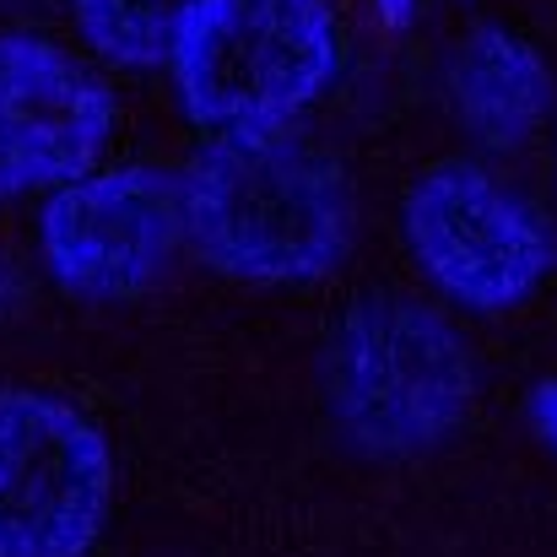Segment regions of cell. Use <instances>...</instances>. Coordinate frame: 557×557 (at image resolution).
I'll return each instance as SVG.
<instances>
[{
	"label": "cell",
	"mask_w": 557,
	"mask_h": 557,
	"mask_svg": "<svg viewBox=\"0 0 557 557\" xmlns=\"http://www.w3.org/2000/svg\"><path fill=\"white\" fill-rule=\"evenodd\" d=\"M185 238V180L158 163L92 169L49 189L38 211V255L49 276L87 304H131L152 293Z\"/></svg>",
	"instance_id": "obj_6"
},
{
	"label": "cell",
	"mask_w": 557,
	"mask_h": 557,
	"mask_svg": "<svg viewBox=\"0 0 557 557\" xmlns=\"http://www.w3.org/2000/svg\"><path fill=\"white\" fill-rule=\"evenodd\" d=\"M120 109L109 82L38 33H0V169L16 189H60L114 141Z\"/></svg>",
	"instance_id": "obj_7"
},
{
	"label": "cell",
	"mask_w": 557,
	"mask_h": 557,
	"mask_svg": "<svg viewBox=\"0 0 557 557\" xmlns=\"http://www.w3.org/2000/svg\"><path fill=\"white\" fill-rule=\"evenodd\" d=\"M206 11L211 0H71L82 44L114 71H174Z\"/></svg>",
	"instance_id": "obj_9"
},
{
	"label": "cell",
	"mask_w": 557,
	"mask_h": 557,
	"mask_svg": "<svg viewBox=\"0 0 557 557\" xmlns=\"http://www.w3.org/2000/svg\"><path fill=\"white\" fill-rule=\"evenodd\" d=\"M400 238L411 265L471 314L520 309L557 265V227L547 211L471 158L428 163L406 185Z\"/></svg>",
	"instance_id": "obj_4"
},
{
	"label": "cell",
	"mask_w": 557,
	"mask_h": 557,
	"mask_svg": "<svg viewBox=\"0 0 557 557\" xmlns=\"http://www.w3.org/2000/svg\"><path fill=\"white\" fill-rule=\"evenodd\" d=\"M109 509L103 428L54 389H0V557H87Z\"/></svg>",
	"instance_id": "obj_5"
},
{
	"label": "cell",
	"mask_w": 557,
	"mask_h": 557,
	"mask_svg": "<svg viewBox=\"0 0 557 557\" xmlns=\"http://www.w3.org/2000/svg\"><path fill=\"white\" fill-rule=\"evenodd\" d=\"M471 384L460 331L411 293H363L331 331V417L363 455H422L444 444L471 406Z\"/></svg>",
	"instance_id": "obj_2"
},
{
	"label": "cell",
	"mask_w": 557,
	"mask_h": 557,
	"mask_svg": "<svg viewBox=\"0 0 557 557\" xmlns=\"http://www.w3.org/2000/svg\"><path fill=\"white\" fill-rule=\"evenodd\" d=\"M342 54L331 0H211L174 60V92L206 141L293 131L336 87Z\"/></svg>",
	"instance_id": "obj_3"
},
{
	"label": "cell",
	"mask_w": 557,
	"mask_h": 557,
	"mask_svg": "<svg viewBox=\"0 0 557 557\" xmlns=\"http://www.w3.org/2000/svg\"><path fill=\"white\" fill-rule=\"evenodd\" d=\"M460 131L487 152H520L553 120V65L515 27H471L444 71Z\"/></svg>",
	"instance_id": "obj_8"
},
{
	"label": "cell",
	"mask_w": 557,
	"mask_h": 557,
	"mask_svg": "<svg viewBox=\"0 0 557 557\" xmlns=\"http://www.w3.org/2000/svg\"><path fill=\"white\" fill-rule=\"evenodd\" d=\"M11 189H16V185H11V174H5V169H0V200H5V195H11Z\"/></svg>",
	"instance_id": "obj_11"
},
{
	"label": "cell",
	"mask_w": 557,
	"mask_h": 557,
	"mask_svg": "<svg viewBox=\"0 0 557 557\" xmlns=\"http://www.w3.org/2000/svg\"><path fill=\"white\" fill-rule=\"evenodd\" d=\"M531 422H536V433L557 449V379L536 384V395H531Z\"/></svg>",
	"instance_id": "obj_10"
},
{
	"label": "cell",
	"mask_w": 557,
	"mask_h": 557,
	"mask_svg": "<svg viewBox=\"0 0 557 557\" xmlns=\"http://www.w3.org/2000/svg\"><path fill=\"white\" fill-rule=\"evenodd\" d=\"M195 255L233 282L293 287L325 276L352 244V185L342 163L293 131L216 136L185 174Z\"/></svg>",
	"instance_id": "obj_1"
}]
</instances>
